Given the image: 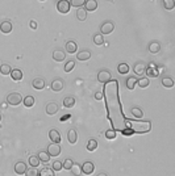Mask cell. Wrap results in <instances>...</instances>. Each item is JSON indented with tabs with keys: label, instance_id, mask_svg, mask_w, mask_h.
Returning a JSON list of instances; mask_svg holds the SVG:
<instances>
[{
	"label": "cell",
	"instance_id": "cell-19",
	"mask_svg": "<svg viewBox=\"0 0 175 176\" xmlns=\"http://www.w3.org/2000/svg\"><path fill=\"white\" fill-rule=\"evenodd\" d=\"M145 70H146V66L142 62H137L134 64V67H133V71H134L136 75H142L145 73Z\"/></svg>",
	"mask_w": 175,
	"mask_h": 176
},
{
	"label": "cell",
	"instance_id": "cell-40",
	"mask_svg": "<svg viewBox=\"0 0 175 176\" xmlns=\"http://www.w3.org/2000/svg\"><path fill=\"white\" fill-rule=\"evenodd\" d=\"M53 171H56V172H59L62 169V162H59V161H54L53 162V167H52Z\"/></svg>",
	"mask_w": 175,
	"mask_h": 176
},
{
	"label": "cell",
	"instance_id": "cell-44",
	"mask_svg": "<svg viewBox=\"0 0 175 176\" xmlns=\"http://www.w3.org/2000/svg\"><path fill=\"white\" fill-rule=\"evenodd\" d=\"M71 118V114L70 113H67V114H63V116L59 118V121H62V122H65V121H67V120H70Z\"/></svg>",
	"mask_w": 175,
	"mask_h": 176
},
{
	"label": "cell",
	"instance_id": "cell-1",
	"mask_svg": "<svg viewBox=\"0 0 175 176\" xmlns=\"http://www.w3.org/2000/svg\"><path fill=\"white\" fill-rule=\"evenodd\" d=\"M7 103L12 107H17L19 104L23 103V96H21L19 92H11L7 96Z\"/></svg>",
	"mask_w": 175,
	"mask_h": 176
},
{
	"label": "cell",
	"instance_id": "cell-28",
	"mask_svg": "<svg viewBox=\"0 0 175 176\" xmlns=\"http://www.w3.org/2000/svg\"><path fill=\"white\" fill-rule=\"evenodd\" d=\"M12 68H11V66L8 63H4V64H0V74L2 75H9Z\"/></svg>",
	"mask_w": 175,
	"mask_h": 176
},
{
	"label": "cell",
	"instance_id": "cell-48",
	"mask_svg": "<svg viewBox=\"0 0 175 176\" xmlns=\"http://www.w3.org/2000/svg\"><path fill=\"white\" fill-rule=\"evenodd\" d=\"M0 121H2V114H0Z\"/></svg>",
	"mask_w": 175,
	"mask_h": 176
},
{
	"label": "cell",
	"instance_id": "cell-42",
	"mask_svg": "<svg viewBox=\"0 0 175 176\" xmlns=\"http://www.w3.org/2000/svg\"><path fill=\"white\" fill-rule=\"evenodd\" d=\"M25 176H38V171H37L34 167H32V168H29V169H26Z\"/></svg>",
	"mask_w": 175,
	"mask_h": 176
},
{
	"label": "cell",
	"instance_id": "cell-16",
	"mask_svg": "<svg viewBox=\"0 0 175 176\" xmlns=\"http://www.w3.org/2000/svg\"><path fill=\"white\" fill-rule=\"evenodd\" d=\"M65 49H66V51L69 54H74V53H76V50H78V45H76L74 41H67L66 45H65Z\"/></svg>",
	"mask_w": 175,
	"mask_h": 176
},
{
	"label": "cell",
	"instance_id": "cell-7",
	"mask_svg": "<svg viewBox=\"0 0 175 176\" xmlns=\"http://www.w3.org/2000/svg\"><path fill=\"white\" fill-rule=\"evenodd\" d=\"M32 86H33L34 90L41 91V90H43V88H45V86H46L45 79L41 78V76H38V78H34L33 81H32Z\"/></svg>",
	"mask_w": 175,
	"mask_h": 176
},
{
	"label": "cell",
	"instance_id": "cell-37",
	"mask_svg": "<svg viewBox=\"0 0 175 176\" xmlns=\"http://www.w3.org/2000/svg\"><path fill=\"white\" fill-rule=\"evenodd\" d=\"M117 70H119V73L120 74H128L129 73V66L127 64V63H120L119 64V67H117Z\"/></svg>",
	"mask_w": 175,
	"mask_h": 176
},
{
	"label": "cell",
	"instance_id": "cell-45",
	"mask_svg": "<svg viewBox=\"0 0 175 176\" xmlns=\"http://www.w3.org/2000/svg\"><path fill=\"white\" fill-rule=\"evenodd\" d=\"M95 99H96V100H99V101L103 100V93L101 92H96L95 93Z\"/></svg>",
	"mask_w": 175,
	"mask_h": 176
},
{
	"label": "cell",
	"instance_id": "cell-43",
	"mask_svg": "<svg viewBox=\"0 0 175 176\" xmlns=\"http://www.w3.org/2000/svg\"><path fill=\"white\" fill-rule=\"evenodd\" d=\"M116 137V131L114 130H107L105 131V138L107 139H113Z\"/></svg>",
	"mask_w": 175,
	"mask_h": 176
},
{
	"label": "cell",
	"instance_id": "cell-4",
	"mask_svg": "<svg viewBox=\"0 0 175 176\" xmlns=\"http://www.w3.org/2000/svg\"><path fill=\"white\" fill-rule=\"evenodd\" d=\"M111 78H112V75L108 70H100L99 73H97V80H99L100 83H108V81L111 80Z\"/></svg>",
	"mask_w": 175,
	"mask_h": 176
},
{
	"label": "cell",
	"instance_id": "cell-8",
	"mask_svg": "<svg viewBox=\"0 0 175 176\" xmlns=\"http://www.w3.org/2000/svg\"><path fill=\"white\" fill-rule=\"evenodd\" d=\"M49 138H50V141L53 142V143H61V134H59V131L56 130V129H52L50 131H49Z\"/></svg>",
	"mask_w": 175,
	"mask_h": 176
},
{
	"label": "cell",
	"instance_id": "cell-15",
	"mask_svg": "<svg viewBox=\"0 0 175 176\" xmlns=\"http://www.w3.org/2000/svg\"><path fill=\"white\" fill-rule=\"evenodd\" d=\"M65 58H66V54H65L63 50L57 49V50L53 51V59L56 60V62H62V60H65Z\"/></svg>",
	"mask_w": 175,
	"mask_h": 176
},
{
	"label": "cell",
	"instance_id": "cell-46",
	"mask_svg": "<svg viewBox=\"0 0 175 176\" xmlns=\"http://www.w3.org/2000/svg\"><path fill=\"white\" fill-rule=\"evenodd\" d=\"M29 25H30V28H32V29H37V26H38L34 20H32L30 23H29Z\"/></svg>",
	"mask_w": 175,
	"mask_h": 176
},
{
	"label": "cell",
	"instance_id": "cell-17",
	"mask_svg": "<svg viewBox=\"0 0 175 176\" xmlns=\"http://www.w3.org/2000/svg\"><path fill=\"white\" fill-rule=\"evenodd\" d=\"M9 75H11V78H12V80H15V81H20L21 79H23V71L19 70V68L12 70Z\"/></svg>",
	"mask_w": 175,
	"mask_h": 176
},
{
	"label": "cell",
	"instance_id": "cell-29",
	"mask_svg": "<svg viewBox=\"0 0 175 176\" xmlns=\"http://www.w3.org/2000/svg\"><path fill=\"white\" fill-rule=\"evenodd\" d=\"M132 116L136 117V118H142V117H144V112H142L141 108L133 107V108H132Z\"/></svg>",
	"mask_w": 175,
	"mask_h": 176
},
{
	"label": "cell",
	"instance_id": "cell-49",
	"mask_svg": "<svg viewBox=\"0 0 175 176\" xmlns=\"http://www.w3.org/2000/svg\"><path fill=\"white\" fill-rule=\"evenodd\" d=\"M41 2H43V0H41Z\"/></svg>",
	"mask_w": 175,
	"mask_h": 176
},
{
	"label": "cell",
	"instance_id": "cell-47",
	"mask_svg": "<svg viewBox=\"0 0 175 176\" xmlns=\"http://www.w3.org/2000/svg\"><path fill=\"white\" fill-rule=\"evenodd\" d=\"M96 176H107V174L105 172H100L99 175H96Z\"/></svg>",
	"mask_w": 175,
	"mask_h": 176
},
{
	"label": "cell",
	"instance_id": "cell-23",
	"mask_svg": "<svg viewBox=\"0 0 175 176\" xmlns=\"http://www.w3.org/2000/svg\"><path fill=\"white\" fill-rule=\"evenodd\" d=\"M37 158L40 159L41 163H47V162H50V155L47 154V151H38Z\"/></svg>",
	"mask_w": 175,
	"mask_h": 176
},
{
	"label": "cell",
	"instance_id": "cell-5",
	"mask_svg": "<svg viewBox=\"0 0 175 176\" xmlns=\"http://www.w3.org/2000/svg\"><path fill=\"white\" fill-rule=\"evenodd\" d=\"M61 146L59 143H50L47 146V154L50 156H58L59 154H61Z\"/></svg>",
	"mask_w": 175,
	"mask_h": 176
},
{
	"label": "cell",
	"instance_id": "cell-24",
	"mask_svg": "<svg viewBox=\"0 0 175 176\" xmlns=\"http://www.w3.org/2000/svg\"><path fill=\"white\" fill-rule=\"evenodd\" d=\"M76 19H78L79 21H84L87 19V11L83 7L76 9Z\"/></svg>",
	"mask_w": 175,
	"mask_h": 176
},
{
	"label": "cell",
	"instance_id": "cell-9",
	"mask_svg": "<svg viewBox=\"0 0 175 176\" xmlns=\"http://www.w3.org/2000/svg\"><path fill=\"white\" fill-rule=\"evenodd\" d=\"M83 8L87 11V12H94V11L97 9V2L96 0H86Z\"/></svg>",
	"mask_w": 175,
	"mask_h": 176
},
{
	"label": "cell",
	"instance_id": "cell-39",
	"mask_svg": "<svg viewBox=\"0 0 175 176\" xmlns=\"http://www.w3.org/2000/svg\"><path fill=\"white\" fill-rule=\"evenodd\" d=\"M41 162H40V159H38L36 155H32L30 158H29V164H30V166L32 167H38V164H40Z\"/></svg>",
	"mask_w": 175,
	"mask_h": 176
},
{
	"label": "cell",
	"instance_id": "cell-30",
	"mask_svg": "<svg viewBox=\"0 0 175 176\" xmlns=\"http://www.w3.org/2000/svg\"><path fill=\"white\" fill-rule=\"evenodd\" d=\"M23 103H24V105L26 108H30V107H33L34 105V97L33 96H26L23 99Z\"/></svg>",
	"mask_w": 175,
	"mask_h": 176
},
{
	"label": "cell",
	"instance_id": "cell-27",
	"mask_svg": "<svg viewBox=\"0 0 175 176\" xmlns=\"http://www.w3.org/2000/svg\"><path fill=\"white\" fill-rule=\"evenodd\" d=\"M70 171H71V174H73L74 176H80V174H82V167H80V164L74 163L73 167L70 168Z\"/></svg>",
	"mask_w": 175,
	"mask_h": 176
},
{
	"label": "cell",
	"instance_id": "cell-10",
	"mask_svg": "<svg viewBox=\"0 0 175 176\" xmlns=\"http://www.w3.org/2000/svg\"><path fill=\"white\" fill-rule=\"evenodd\" d=\"M45 109H46V113L49 114V116H53V114H56V113L59 111V107H58L57 103H53V101H52V103L46 104Z\"/></svg>",
	"mask_w": 175,
	"mask_h": 176
},
{
	"label": "cell",
	"instance_id": "cell-26",
	"mask_svg": "<svg viewBox=\"0 0 175 176\" xmlns=\"http://www.w3.org/2000/svg\"><path fill=\"white\" fill-rule=\"evenodd\" d=\"M162 86L165 88H173L174 87V80L170 76H165V78H162Z\"/></svg>",
	"mask_w": 175,
	"mask_h": 176
},
{
	"label": "cell",
	"instance_id": "cell-41",
	"mask_svg": "<svg viewBox=\"0 0 175 176\" xmlns=\"http://www.w3.org/2000/svg\"><path fill=\"white\" fill-rule=\"evenodd\" d=\"M74 67H75V62L74 60H69V62L65 64V71H66V73H70V71L74 70Z\"/></svg>",
	"mask_w": 175,
	"mask_h": 176
},
{
	"label": "cell",
	"instance_id": "cell-31",
	"mask_svg": "<svg viewBox=\"0 0 175 176\" xmlns=\"http://www.w3.org/2000/svg\"><path fill=\"white\" fill-rule=\"evenodd\" d=\"M162 3H163L165 9H167V11H171L175 8V0H162Z\"/></svg>",
	"mask_w": 175,
	"mask_h": 176
},
{
	"label": "cell",
	"instance_id": "cell-36",
	"mask_svg": "<svg viewBox=\"0 0 175 176\" xmlns=\"http://www.w3.org/2000/svg\"><path fill=\"white\" fill-rule=\"evenodd\" d=\"M94 43H95V45L101 46L103 43H104V38H103V34H100V33H96V34L94 36Z\"/></svg>",
	"mask_w": 175,
	"mask_h": 176
},
{
	"label": "cell",
	"instance_id": "cell-22",
	"mask_svg": "<svg viewBox=\"0 0 175 176\" xmlns=\"http://www.w3.org/2000/svg\"><path fill=\"white\" fill-rule=\"evenodd\" d=\"M74 105H75V99L73 96H66L63 99V107L65 108L70 109V108H73Z\"/></svg>",
	"mask_w": 175,
	"mask_h": 176
},
{
	"label": "cell",
	"instance_id": "cell-35",
	"mask_svg": "<svg viewBox=\"0 0 175 176\" xmlns=\"http://www.w3.org/2000/svg\"><path fill=\"white\" fill-rule=\"evenodd\" d=\"M38 176H56V174H54V171H53L52 168L45 167V168L41 169V172L38 174Z\"/></svg>",
	"mask_w": 175,
	"mask_h": 176
},
{
	"label": "cell",
	"instance_id": "cell-13",
	"mask_svg": "<svg viewBox=\"0 0 175 176\" xmlns=\"http://www.w3.org/2000/svg\"><path fill=\"white\" fill-rule=\"evenodd\" d=\"M0 32L4 33V34H8V33L12 32V24H11V21H8V20L3 21V23L0 24Z\"/></svg>",
	"mask_w": 175,
	"mask_h": 176
},
{
	"label": "cell",
	"instance_id": "cell-38",
	"mask_svg": "<svg viewBox=\"0 0 175 176\" xmlns=\"http://www.w3.org/2000/svg\"><path fill=\"white\" fill-rule=\"evenodd\" d=\"M86 0H70V5L71 7H75V8H80L84 5Z\"/></svg>",
	"mask_w": 175,
	"mask_h": 176
},
{
	"label": "cell",
	"instance_id": "cell-14",
	"mask_svg": "<svg viewBox=\"0 0 175 176\" xmlns=\"http://www.w3.org/2000/svg\"><path fill=\"white\" fill-rule=\"evenodd\" d=\"M145 73L147 75V78H157L158 76V70L155 67V64H153V63H150V67H146Z\"/></svg>",
	"mask_w": 175,
	"mask_h": 176
},
{
	"label": "cell",
	"instance_id": "cell-25",
	"mask_svg": "<svg viewBox=\"0 0 175 176\" xmlns=\"http://www.w3.org/2000/svg\"><path fill=\"white\" fill-rule=\"evenodd\" d=\"M161 50V45H159V42H157V41H153L149 43V51L151 54H157L158 51Z\"/></svg>",
	"mask_w": 175,
	"mask_h": 176
},
{
	"label": "cell",
	"instance_id": "cell-2",
	"mask_svg": "<svg viewBox=\"0 0 175 176\" xmlns=\"http://www.w3.org/2000/svg\"><path fill=\"white\" fill-rule=\"evenodd\" d=\"M114 30V23L113 21H105L100 26V34L105 36V34H111V33Z\"/></svg>",
	"mask_w": 175,
	"mask_h": 176
},
{
	"label": "cell",
	"instance_id": "cell-33",
	"mask_svg": "<svg viewBox=\"0 0 175 176\" xmlns=\"http://www.w3.org/2000/svg\"><path fill=\"white\" fill-rule=\"evenodd\" d=\"M97 148V141L96 139H90L87 142V150L88 151H95Z\"/></svg>",
	"mask_w": 175,
	"mask_h": 176
},
{
	"label": "cell",
	"instance_id": "cell-21",
	"mask_svg": "<svg viewBox=\"0 0 175 176\" xmlns=\"http://www.w3.org/2000/svg\"><path fill=\"white\" fill-rule=\"evenodd\" d=\"M76 58L79 60H88L91 58V51L90 50H80L76 54Z\"/></svg>",
	"mask_w": 175,
	"mask_h": 176
},
{
	"label": "cell",
	"instance_id": "cell-34",
	"mask_svg": "<svg viewBox=\"0 0 175 176\" xmlns=\"http://www.w3.org/2000/svg\"><path fill=\"white\" fill-rule=\"evenodd\" d=\"M73 164H74V161L71 158H67V159H65V161L62 162V168L65 169H67V171H70V168L73 167Z\"/></svg>",
	"mask_w": 175,
	"mask_h": 176
},
{
	"label": "cell",
	"instance_id": "cell-11",
	"mask_svg": "<svg viewBox=\"0 0 175 176\" xmlns=\"http://www.w3.org/2000/svg\"><path fill=\"white\" fill-rule=\"evenodd\" d=\"M26 163L25 162H16L15 164V172L17 175H25L26 172Z\"/></svg>",
	"mask_w": 175,
	"mask_h": 176
},
{
	"label": "cell",
	"instance_id": "cell-3",
	"mask_svg": "<svg viewBox=\"0 0 175 176\" xmlns=\"http://www.w3.org/2000/svg\"><path fill=\"white\" fill-rule=\"evenodd\" d=\"M70 8H71V5H70V2H67V0H59L57 3V11L62 15L69 13Z\"/></svg>",
	"mask_w": 175,
	"mask_h": 176
},
{
	"label": "cell",
	"instance_id": "cell-32",
	"mask_svg": "<svg viewBox=\"0 0 175 176\" xmlns=\"http://www.w3.org/2000/svg\"><path fill=\"white\" fill-rule=\"evenodd\" d=\"M137 84L140 88H146L150 84V80H149V78H140V79H137Z\"/></svg>",
	"mask_w": 175,
	"mask_h": 176
},
{
	"label": "cell",
	"instance_id": "cell-50",
	"mask_svg": "<svg viewBox=\"0 0 175 176\" xmlns=\"http://www.w3.org/2000/svg\"><path fill=\"white\" fill-rule=\"evenodd\" d=\"M0 64H2V63H0Z\"/></svg>",
	"mask_w": 175,
	"mask_h": 176
},
{
	"label": "cell",
	"instance_id": "cell-20",
	"mask_svg": "<svg viewBox=\"0 0 175 176\" xmlns=\"http://www.w3.org/2000/svg\"><path fill=\"white\" fill-rule=\"evenodd\" d=\"M67 141L71 145L76 143V141H78V134H76V131L74 129H71V130L67 131Z\"/></svg>",
	"mask_w": 175,
	"mask_h": 176
},
{
	"label": "cell",
	"instance_id": "cell-6",
	"mask_svg": "<svg viewBox=\"0 0 175 176\" xmlns=\"http://www.w3.org/2000/svg\"><path fill=\"white\" fill-rule=\"evenodd\" d=\"M80 167H82V174H84V175H91L95 169L94 163H92L91 161H86Z\"/></svg>",
	"mask_w": 175,
	"mask_h": 176
},
{
	"label": "cell",
	"instance_id": "cell-12",
	"mask_svg": "<svg viewBox=\"0 0 175 176\" xmlns=\"http://www.w3.org/2000/svg\"><path fill=\"white\" fill-rule=\"evenodd\" d=\"M50 87H52V90L54 92H61L63 90V80L62 79H54L52 81Z\"/></svg>",
	"mask_w": 175,
	"mask_h": 176
},
{
	"label": "cell",
	"instance_id": "cell-18",
	"mask_svg": "<svg viewBox=\"0 0 175 176\" xmlns=\"http://www.w3.org/2000/svg\"><path fill=\"white\" fill-rule=\"evenodd\" d=\"M125 86H127L128 90H134L136 86H137V78H134V76H129L127 78V81H125Z\"/></svg>",
	"mask_w": 175,
	"mask_h": 176
}]
</instances>
